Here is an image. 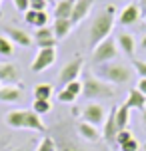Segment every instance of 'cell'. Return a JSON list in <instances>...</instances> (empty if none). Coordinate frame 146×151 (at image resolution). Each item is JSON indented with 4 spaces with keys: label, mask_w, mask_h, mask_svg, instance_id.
Here are the masks:
<instances>
[{
    "label": "cell",
    "mask_w": 146,
    "mask_h": 151,
    "mask_svg": "<svg viewBox=\"0 0 146 151\" xmlns=\"http://www.w3.org/2000/svg\"><path fill=\"white\" fill-rule=\"evenodd\" d=\"M114 16H116V8L112 4L102 8L98 14L94 16L92 24H90V30H88V46L92 50L100 42H104L106 38H110V32L114 28Z\"/></svg>",
    "instance_id": "6da1fadb"
},
{
    "label": "cell",
    "mask_w": 146,
    "mask_h": 151,
    "mask_svg": "<svg viewBox=\"0 0 146 151\" xmlns=\"http://www.w3.org/2000/svg\"><path fill=\"white\" fill-rule=\"evenodd\" d=\"M4 121H6L8 127H14V129H30V131H38V133L46 131L44 121L32 109H12V111L6 113Z\"/></svg>",
    "instance_id": "7a4b0ae2"
},
{
    "label": "cell",
    "mask_w": 146,
    "mask_h": 151,
    "mask_svg": "<svg viewBox=\"0 0 146 151\" xmlns=\"http://www.w3.org/2000/svg\"><path fill=\"white\" fill-rule=\"evenodd\" d=\"M82 96L86 99H110L116 96V90L112 88V83L100 80L94 72H86L82 78Z\"/></svg>",
    "instance_id": "3957f363"
},
{
    "label": "cell",
    "mask_w": 146,
    "mask_h": 151,
    "mask_svg": "<svg viewBox=\"0 0 146 151\" xmlns=\"http://www.w3.org/2000/svg\"><path fill=\"white\" fill-rule=\"evenodd\" d=\"M94 74L98 76L100 80H104L108 83H116V86L128 83L132 80V68L128 64H122V62H118V60L96 66L94 68Z\"/></svg>",
    "instance_id": "277c9868"
},
{
    "label": "cell",
    "mask_w": 146,
    "mask_h": 151,
    "mask_svg": "<svg viewBox=\"0 0 146 151\" xmlns=\"http://www.w3.org/2000/svg\"><path fill=\"white\" fill-rule=\"evenodd\" d=\"M118 44H116L114 38H106L104 42H100L96 48L92 50V62L94 66L100 64H108V62H114L118 58Z\"/></svg>",
    "instance_id": "5b68a950"
},
{
    "label": "cell",
    "mask_w": 146,
    "mask_h": 151,
    "mask_svg": "<svg viewBox=\"0 0 146 151\" xmlns=\"http://www.w3.org/2000/svg\"><path fill=\"white\" fill-rule=\"evenodd\" d=\"M82 68H84V60H82V56H74L72 60L66 62L64 68L60 70V74H58V82H60L62 88L68 86L70 82H74V80H80Z\"/></svg>",
    "instance_id": "8992f818"
},
{
    "label": "cell",
    "mask_w": 146,
    "mask_h": 151,
    "mask_svg": "<svg viewBox=\"0 0 146 151\" xmlns=\"http://www.w3.org/2000/svg\"><path fill=\"white\" fill-rule=\"evenodd\" d=\"M80 115H82V121L90 123V125H96V127L98 125H104V121H106V109H104V106H100L96 101L86 104L82 107Z\"/></svg>",
    "instance_id": "52a82bcc"
},
{
    "label": "cell",
    "mask_w": 146,
    "mask_h": 151,
    "mask_svg": "<svg viewBox=\"0 0 146 151\" xmlns=\"http://www.w3.org/2000/svg\"><path fill=\"white\" fill-rule=\"evenodd\" d=\"M54 62H56V48H38V54L32 62L30 70L34 74H40V72L50 68Z\"/></svg>",
    "instance_id": "ba28073f"
},
{
    "label": "cell",
    "mask_w": 146,
    "mask_h": 151,
    "mask_svg": "<svg viewBox=\"0 0 146 151\" xmlns=\"http://www.w3.org/2000/svg\"><path fill=\"white\" fill-rule=\"evenodd\" d=\"M0 83H4V86L20 83V72L14 62H0Z\"/></svg>",
    "instance_id": "9c48e42d"
},
{
    "label": "cell",
    "mask_w": 146,
    "mask_h": 151,
    "mask_svg": "<svg viewBox=\"0 0 146 151\" xmlns=\"http://www.w3.org/2000/svg\"><path fill=\"white\" fill-rule=\"evenodd\" d=\"M116 135H118V125H116V107L110 109V113L106 115V121L102 125V137L104 141L110 145H116Z\"/></svg>",
    "instance_id": "30bf717a"
},
{
    "label": "cell",
    "mask_w": 146,
    "mask_h": 151,
    "mask_svg": "<svg viewBox=\"0 0 146 151\" xmlns=\"http://www.w3.org/2000/svg\"><path fill=\"white\" fill-rule=\"evenodd\" d=\"M24 20H26V24H30V26H34L36 30L38 28H46L48 22H50V16H48L46 10H26L24 12Z\"/></svg>",
    "instance_id": "8fae6325"
},
{
    "label": "cell",
    "mask_w": 146,
    "mask_h": 151,
    "mask_svg": "<svg viewBox=\"0 0 146 151\" xmlns=\"http://www.w3.org/2000/svg\"><path fill=\"white\" fill-rule=\"evenodd\" d=\"M4 32H6V36L14 42L16 46H20V48H28V46L32 44V38L30 34L26 30H22V28H16V26H6L4 28Z\"/></svg>",
    "instance_id": "7c38bea8"
},
{
    "label": "cell",
    "mask_w": 146,
    "mask_h": 151,
    "mask_svg": "<svg viewBox=\"0 0 146 151\" xmlns=\"http://www.w3.org/2000/svg\"><path fill=\"white\" fill-rule=\"evenodd\" d=\"M34 42H36L38 48H56V44H58L52 28H48V26L46 28H38L34 32Z\"/></svg>",
    "instance_id": "4fadbf2b"
},
{
    "label": "cell",
    "mask_w": 146,
    "mask_h": 151,
    "mask_svg": "<svg viewBox=\"0 0 146 151\" xmlns=\"http://www.w3.org/2000/svg\"><path fill=\"white\" fill-rule=\"evenodd\" d=\"M140 6L136 4V2H130V4H126L124 6V10L120 12V16H118V22L122 24V26H130V24L138 22L140 20Z\"/></svg>",
    "instance_id": "5bb4252c"
},
{
    "label": "cell",
    "mask_w": 146,
    "mask_h": 151,
    "mask_svg": "<svg viewBox=\"0 0 146 151\" xmlns=\"http://www.w3.org/2000/svg\"><path fill=\"white\" fill-rule=\"evenodd\" d=\"M92 6H94V0H76L74 10H72V16H70L72 24H80V22H82L86 16L90 14Z\"/></svg>",
    "instance_id": "9a60e30c"
},
{
    "label": "cell",
    "mask_w": 146,
    "mask_h": 151,
    "mask_svg": "<svg viewBox=\"0 0 146 151\" xmlns=\"http://www.w3.org/2000/svg\"><path fill=\"white\" fill-rule=\"evenodd\" d=\"M22 99V88L18 86H0V101L2 104H16Z\"/></svg>",
    "instance_id": "2e32d148"
},
{
    "label": "cell",
    "mask_w": 146,
    "mask_h": 151,
    "mask_svg": "<svg viewBox=\"0 0 146 151\" xmlns=\"http://www.w3.org/2000/svg\"><path fill=\"white\" fill-rule=\"evenodd\" d=\"M116 44H118V50H122L126 56L134 58V54H136V40H134V36H132V34H126V32L118 34Z\"/></svg>",
    "instance_id": "e0dca14e"
},
{
    "label": "cell",
    "mask_w": 146,
    "mask_h": 151,
    "mask_svg": "<svg viewBox=\"0 0 146 151\" xmlns=\"http://www.w3.org/2000/svg\"><path fill=\"white\" fill-rule=\"evenodd\" d=\"M124 106L128 107V109H138V111H142V109H146V96L140 93L136 88H132L128 91V98L124 101Z\"/></svg>",
    "instance_id": "ac0fdd59"
},
{
    "label": "cell",
    "mask_w": 146,
    "mask_h": 151,
    "mask_svg": "<svg viewBox=\"0 0 146 151\" xmlns=\"http://www.w3.org/2000/svg\"><path fill=\"white\" fill-rule=\"evenodd\" d=\"M72 20L70 18H54V24H52V32L54 36H56V40L60 42V40H64V38L70 34V30H72Z\"/></svg>",
    "instance_id": "d6986e66"
},
{
    "label": "cell",
    "mask_w": 146,
    "mask_h": 151,
    "mask_svg": "<svg viewBox=\"0 0 146 151\" xmlns=\"http://www.w3.org/2000/svg\"><path fill=\"white\" fill-rule=\"evenodd\" d=\"M76 129H78V135L82 137L84 141L96 143V141L100 139V131H98L96 125H90V123H86V121H80V123L76 125Z\"/></svg>",
    "instance_id": "ffe728a7"
},
{
    "label": "cell",
    "mask_w": 146,
    "mask_h": 151,
    "mask_svg": "<svg viewBox=\"0 0 146 151\" xmlns=\"http://www.w3.org/2000/svg\"><path fill=\"white\" fill-rule=\"evenodd\" d=\"M54 141H56V151H86L78 141H74L68 135H60L58 139L54 137Z\"/></svg>",
    "instance_id": "44dd1931"
},
{
    "label": "cell",
    "mask_w": 146,
    "mask_h": 151,
    "mask_svg": "<svg viewBox=\"0 0 146 151\" xmlns=\"http://www.w3.org/2000/svg\"><path fill=\"white\" fill-rule=\"evenodd\" d=\"M76 0H58L54 6V18H70Z\"/></svg>",
    "instance_id": "7402d4cb"
},
{
    "label": "cell",
    "mask_w": 146,
    "mask_h": 151,
    "mask_svg": "<svg viewBox=\"0 0 146 151\" xmlns=\"http://www.w3.org/2000/svg\"><path fill=\"white\" fill-rule=\"evenodd\" d=\"M128 123H130V109L124 106L116 107V125H118V131L120 129H128Z\"/></svg>",
    "instance_id": "603a6c76"
},
{
    "label": "cell",
    "mask_w": 146,
    "mask_h": 151,
    "mask_svg": "<svg viewBox=\"0 0 146 151\" xmlns=\"http://www.w3.org/2000/svg\"><path fill=\"white\" fill-rule=\"evenodd\" d=\"M32 111L38 113V115L50 113V111H52V104H50V99H34V104H32Z\"/></svg>",
    "instance_id": "cb8c5ba5"
},
{
    "label": "cell",
    "mask_w": 146,
    "mask_h": 151,
    "mask_svg": "<svg viewBox=\"0 0 146 151\" xmlns=\"http://www.w3.org/2000/svg\"><path fill=\"white\" fill-rule=\"evenodd\" d=\"M52 96V86L50 83H38L34 88V99H50Z\"/></svg>",
    "instance_id": "d4e9b609"
},
{
    "label": "cell",
    "mask_w": 146,
    "mask_h": 151,
    "mask_svg": "<svg viewBox=\"0 0 146 151\" xmlns=\"http://www.w3.org/2000/svg\"><path fill=\"white\" fill-rule=\"evenodd\" d=\"M12 54H14V42L8 36H0V56L8 58V56H12Z\"/></svg>",
    "instance_id": "484cf974"
},
{
    "label": "cell",
    "mask_w": 146,
    "mask_h": 151,
    "mask_svg": "<svg viewBox=\"0 0 146 151\" xmlns=\"http://www.w3.org/2000/svg\"><path fill=\"white\" fill-rule=\"evenodd\" d=\"M36 151H56V141H54V137L46 135V137H44V139L38 143Z\"/></svg>",
    "instance_id": "4316f807"
},
{
    "label": "cell",
    "mask_w": 146,
    "mask_h": 151,
    "mask_svg": "<svg viewBox=\"0 0 146 151\" xmlns=\"http://www.w3.org/2000/svg\"><path fill=\"white\" fill-rule=\"evenodd\" d=\"M64 88H66L72 96H76V98L82 96V80H74V82H70L68 86H64Z\"/></svg>",
    "instance_id": "83f0119b"
},
{
    "label": "cell",
    "mask_w": 146,
    "mask_h": 151,
    "mask_svg": "<svg viewBox=\"0 0 146 151\" xmlns=\"http://www.w3.org/2000/svg\"><path fill=\"white\" fill-rule=\"evenodd\" d=\"M58 101H60V104H74V101H76V96H72L66 88H62V90L58 91Z\"/></svg>",
    "instance_id": "f1b7e54d"
},
{
    "label": "cell",
    "mask_w": 146,
    "mask_h": 151,
    "mask_svg": "<svg viewBox=\"0 0 146 151\" xmlns=\"http://www.w3.org/2000/svg\"><path fill=\"white\" fill-rule=\"evenodd\" d=\"M132 137H134V135H132L130 129H120V131H118V135H116V145L120 147V145H124L128 139H132Z\"/></svg>",
    "instance_id": "f546056e"
},
{
    "label": "cell",
    "mask_w": 146,
    "mask_h": 151,
    "mask_svg": "<svg viewBox=\"0 0 146 151\" xmlns=\"http://www.w3.org/2000/svg\"><path fill=\"white\" fill-rule=\"evenodd\" d=\"M140 149V143L136 137H132V139H128L124 145H120V151H138Z\"/></svg>",
    "instance_id": "4dcf8cb0"
},
{
    "label": "cell",
    "mask_w": 146,
    "mask_h": 151,
    "mask_svg": "<svg viewBox=\"0 0 146 151\" xmlns=\"http://www.w3.org/2000/svg\"><path fill=\"white\" fill-rule=\"evenodd\" d=\"M132 68L136 70L140 78H146V62L144 60H132Z\"/></svg>",
    "instance_id": "1f68e13d"
},
{
    "label": "cell",
    "mask_w": 146,
    "mask_h": 151,
    "mask_svg": "<svg viewBox=\"0 0 146 151\" xmlns=\"http://www.w3.org/2000/svg\"><path fill=\"white\" fill-rule=\"evenodd\" d=\"M14 2V6L18 12H26L28 8H30V0H12Z\"/></svg>",
    "instance_id": "d6a6232c"
},
{
    "label": "cell",
    "mask_w": 146,
    "mask_h": 151,
    "mask_svg": "<svg viewBox=\"0 0 146 151\" xmlns=\"http://www.w3.org/2000/svg\"><path fill=\"white\" fill-rule=\"evenodd\" d=\"M46 0H30V10H46Z\"/></svg>",
    "instance_id": "836d02e7"
},
{
    "label": "cell",
    "mask_w": 146,
    "mask_h": 151,
    "mask_svg": "<svg viewBox=\"0 0 146 151\" xmlns=\"http://www.w3.org/2000/svg\"><path fill=\"white\" fill-rule=\"evenodd\" d=\"M136 90H138L140 93H144V96H146V78H140V80H138V86H136Z\"/></svg>",
    "instance_id": "e575fe53"
},
{
    "label": "cell",
    "mask_w": 146,
    "mask_h": 151,
    "mask_svg": "<svg viewBox=\"0 0 146 151\" xmlns=\"http://www.w3.org/2000/svg\"><path fill=\"white\" fill-rule=\"evenodd\" d=\"M140 121H142V127H144V133H146V109L140 111Z\"/></svg>",
    "instance_id": "d590c367"
},
{
    "label": "cell",
    "mask_w": 146,
    "mask_h": 151,
    "mask_svg": "<svg viewBox=\"0 0 146 151\" xmlns=\"http://www.w3.org/2000/svg\"><path fill=\"white\" fill-rule=\"evenodd\" d=\"M140 50H142V52H146V36L140 40Z\"/></svg>",
    "instance_id": "8d00e7d4"
},
{
    "label": "cell",
    "mask_w": 146,
    "mask_h": 151,
    "mask_svg": "<svg viewBox=\"0 0 146 151\" xmlns=\"http://www.w3.org/2000/svg\"><path fill=\"white\" fill-rule=\"evenodd\" d=\"M140 10H144V12H146V0H140Z\"/></svg>",
    "instance_id": "74e56055"
},
{
    "label": "cell",
    "mask_w": 146,
    "mask_h": 151,
    "mask_svg": "<svg viewBox=\"0 0 146 151\" xmlns=\"http://www.w3.org/2000/svg\"><path fill=\"white\" fill-rule=\"evenodd\" d=\"M0 2H2V0H0ZM0 18H2V12H0Z\"/></svg>",
    "instance_id": "f35d334b"
},
{
    "label": "cell",
    "mask_w": 146,
    "mask_h": 151,
    "mask_svg": "<svg viewBox=\"0 0 146 151\" xmlns=\"http://www.w3.org/2000/svg\"><path fill=\"white\" fill-rule=\"evenodd\" d=\"M46 2H52V0H46Z\"/></svg>",
    "instance_id": "ab89813d"
},
{
    "label": "cell",
    "mask_w": 146,
    "mask_h": 151,
    "mask_svg": "<svg viewBox=\"0 0 146 151\" xmlns=\"http://www.w3.org/2000/svg\"><path fill=\"white\" fill-rule=\"evenodd\" d=\"M144 149H146V145H144Z\"/></svg>",
    "instance_id": "60d3db41"
},
{
    "label": "cell",
    "mask_w": 146,
    "mask_h": 151,
    "mask_svg": "<svg viewBox=\"0 0 146 151\" xmlns=\"http://www.w3.org/2000/svg\"><path fill=\"white\" fill-rule=\"evenodd\" d=\"M144 20H146V16H144Z\"/></svg>",
    "instance_id": "b9f144b4"
}]
</instances>
